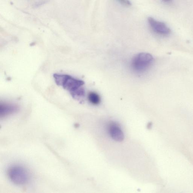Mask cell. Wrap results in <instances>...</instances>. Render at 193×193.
Returning a JSON list of instances; mask_svg holds the SVG:
<instances>
[{"instance_id":"6da1fadb","label":"cell","mask_w":193,"mask_h":193,"mask_svg":"<svg viewBox=\"0 0 193 193\" xmlns=\"http://www.w3.org/2000/svg\"><path fill=\"white\" fill-rule=\"evenodd\" d=\"M53 77L57 85L61 86L70 93L73 98L81 100L85 95L83 81L73 78L67 74H55Z\"/></svg>"},{"instance_id":"7a4b0ae2","label":"cell","mask_w":193,"mask_h":193,"mask_svg":"<svg viewBox=\"0 0 193 193\" xmlns=\"http://www.w3.org/2000/svg\"><path fill=\"white\" fill-rule=\"evenodd\" d=\"M153 57L148 53H142L137 54L133 59L132 67L135 72L143 73L148 69L153 61Z\"/></svg>"},{"instance_id":"3957f363","label":"cell","mask_w":193,"mask_h":193,"mask_svg":"<svg viewBox=\"0 0 193 193\" xmlns=\"http://www.w3.org/2000/svg\"><path fill=\"white\" fill-rule=\"evenodd\" d=\"M8 177L14 183L18 185H24L28 183L29 175L28 171L23 167L19 166L11 167L8 170Z\"/></svg>"},{"instance_id":"277c9868","label":"cell","mask_w":193,"mask_h":193,"mask_svg":"<svg viewBox=\"0 0 193 193\" xmlns=\"http://www.w3.org/2000/svg\"><path fill=\"white\" fill-rule=\"evenodd\" d=\"M148 20L149 23L154 32L161 35H167L171 33V30L164 23L156 21L151 17H149Z\"/></svg>"},{"instance_id":"5b68a950","label":"cell","mask_w":193,"mask_h":193,"mask_svg":"<svg viewBox=\"0 0 193 193\" xmlns=\"http://www.w3.org/2000/svg\"><path fill=\"white\" fill-rule=\"evenodd\" d=\"M18 106L10 103H2L0 105V115L1 117L15 113L18 111Z\"/></svg>"},{"instance_id":"8992f818","label":"cell","mask_w":193,"mask_h":193,"mask_svg":"<svg viewBox=\"0 0 193 193\" xmlns=\"http://www.w3.org/2000/svg\"><path fill=\"white\" fill-rule=\"evenodd\" d=\"M110 133L114 139L117 140H120L123 138V132L121 130L115 125H112L110 126Z\"/></svg>"},{"instance_id":"52a82bcc","label":"cell","mask_w":193,"mask_h":193,"mask_svg":"<svg viewBox=\"0 0 193 193\" xmlns=\"http://www.w3.org/2000/svg\"><path fill=\"white\" fill-rule=\"evenodd\" d=\"M88 99L91 104L98 105L101 101V98L98 94L95 92H91L88 95Z\"/></svg>"},{"instance_id":"ba28073f","label":"cell","mask_w":193,"mask_h":193,"mask_svg":"<svg viewBox=\"0 0 193 193\" xmlns=\"http://www.w3.org/2000/svg\"><path fill=\"white\" fill-rule=\"evenodd\" d=\"M123 4H125L126 5H131V2H129L128 0H119Z\"/></svg>"},{"instance_id":"9c48e42d","label":"cell","mask_w":193,"mask_h":193,"mask_svg":"<svg viewBox=\"0 0 193 193\" xmlns=\"http://www.w3.org/2000/svg\"><path fill=\"white\" fill-rule=\"evenodd\" d=\"M163 1H171V0H163Z\"/></svg>"}]
</instances>
